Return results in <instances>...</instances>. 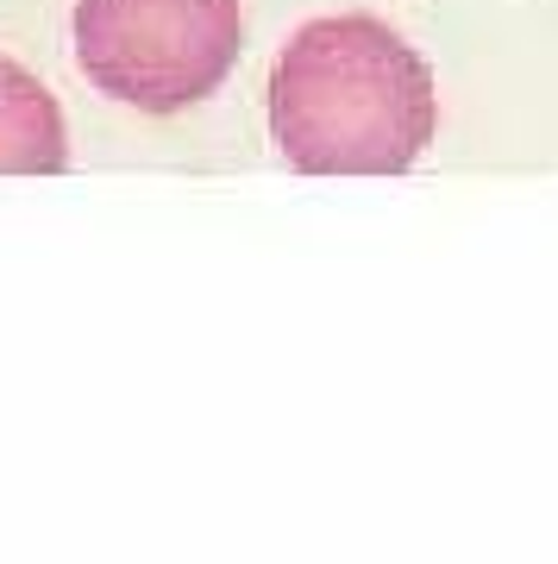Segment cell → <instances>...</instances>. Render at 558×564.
Wrapping results in <instances>:
<instances>
[{
    "instance_id": "1",
    "label": "cell",
    "mask_w": 558,
    "mask_h": 564,
    "mask_svg": "<svg viewBox=\"0 0 558 564\" xmlns=\"http://www.w3.org/2000/svg\"><path fill=\"white\" fill-rule=\"evenodd\" d=\"M433 126V69L371 13L308 20L270 69V132L301 176H401Z\"/></svg>"
},
{
    "instance_id": "3",
    "label": "cell",
    "mask_w": 558,
    "mask_h": 564,
    "mask_svg": "<svg viewBox=\"0 0 558 564\" xmlns=\"http://www.w3.org/2000/svg\"><path fill=\"white\" fill-rule=\"evenodd\" d=\"M69 170L63 107L32 69L0 57V176H57Z\"/></svg>"
},
{
    "instance_id": "2",
    "label": "cell",
    "mask_w": 558,
    "mask_h": 564,
    "mask_svg": "<svg viewBox=\"0 0 558 564\" xmlns=\"http://www.w3.org/2000/svg\"><path fill=\"white\" fill-rule=\"evenodd\" d=\"M239 0H76V63L107 101L182 113L233 76Z\"/></svg>"
}]
</instances>
